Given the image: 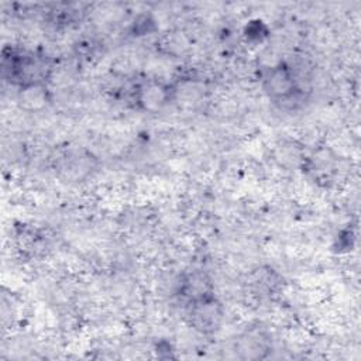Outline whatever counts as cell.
Returning <instances> with one entry per match:
<instances>
[{"label": "cell", "mask_w": 361, "mask_h": 361, "mask_svg": "<svg viewBox=\"0 0 361 361\" xmlns=\"http://www.w3.org/2000/svg\"><path fill=\"white\" fill-rule=\"evenodd\" d=\"M4 71H8L10 79L20 87L30 85H45L51 66L45 58L32 54H14L4 56Z\"/></svg>", "instance_id": "cell-1"}, {"label": "cell", "mask_w": 361, "mask_h": 361, "mask_svg": "<svg viewBox=\"0 0 361 361\" xmlns=\"http://www.w3.org/2000/svg\"><path fill=\"white\" fill-rule=\"evenodd\" d=\"M186 316L195 330L202 334H213L223 322V306L213 293H209L189 300Z\"/></svg>", "instance_id": "cell-2"}, {"label": "cell", "mask_w": 361, "mask_h": 361, "mask_svg": "<svg viewBox=\"0 0 361 361\" xmlns=\"http://www.w3.org/2000/svg\"><path fill=\"white\" fill-rule=\"evenodd\" d=\"M265 89L275 100H288L298 92L292 71L283 65L274 68L268 73L265 78Z\"/></svg>", "instance_id": "cell-3"}, {"label": "cell", "mask_w": 361, "mask_h": 361, "mask_svg": "<svg viewBox=\"0 0 361 361\" xmlns=\"http://www.w3.org/2000/svg\"><path fill=\"white\" fill-rule=\"evenodd\" d=\"M18 102L30 110L42 109L48 102V89L45 85H30L20 87Z\"/></svg>", "instance_id": "cell-4"}, {"label": "cell", "mask_w": 361, "mask_h": 361, "mask_svg": "<svg viewBox=\"0 0 361 361\" xmlns=\"http://www.w3.org/2000/svg\"><path fill=\"white\" fill-rule=\"evenodd\" d=\"M183 292L189 298V300L209 295L212 293L209 279L202 274H193L185 281Z\"/></svg>", "instance_id": "cell-5"}, {"label": "cell", "mask_w": 361, "mask_h": 361, "mask_svg": "<svg viewBox=\"0 0 361 361\" xmlns=\"http://www.w3.org/2000/svg\"><path fill=\"white\" fill-rule=\"evenodd\" d=\"M240 347L241 353H244V358H262L265 354V338H262L261 336H252V334H248L245 338H243L240 341Z\"/></svg>", "instance_id": "cell-6"}]
</instances>
